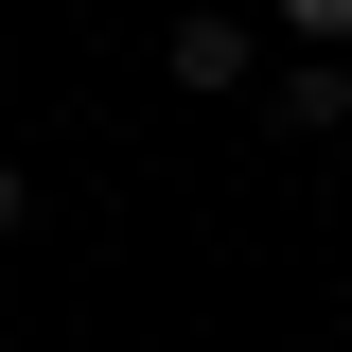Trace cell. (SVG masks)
Returning <instances> with one entry per match:
<instances>
[{
	"label": "cell",
	"mask_w": 352,
	"mask_h": 352,
	"mask_svg": "<svg viewBox=\"0 0 352 352\" xmlns=\"http://www.w3.org/2000/svg\"><path fill=\"white\" fill-rule=\"evenodd\" d=\"M18 212H36V176H18V159H0V229H18Z\"/></svg>",
	"instance_id": "obj_4"
},
{
	"label": "cell",
	"mask_w": 352,
	"mask_h": 352,
	"mask_svg": "<svg viewBox=\"0 0 352 352\" xmlns=\"http://www.w3.org/2000/svg\"><path fill=\"white\" fill-rule=\"evenodd\" d=\"M264 124H282V141H335V124H352V71H335V53H300V71L264 88Z\"/></svg>",
	"instance_id": "obj_1"
},
{
	"label": "cell",
	"mask_w": 352,
	"mask_h": 352,
	"mask_svg": "<svg viewBox=\"0 0 352 352\" xmlns=\"http://www.w3.org/2000/svg\"><path fill=\"white\" fill-rule=\"evenodd\" d=\"M282 36H300V53H352V0H282Z\"/></svg>",
	"instance_id": "obj_3"
},
{
	"label": "cell",
	"mask_w": 352,
	"mask_h": 352,
	"mask_svg": "<svg viewBox=\"0 0 352 352\" xmlns=\"http://www.w3.org/2000/svg\"><path fill=\"white\" fill-rule=\"evenodd\" d=\"M247 71H264L247 18H176V88H247Z\"/></svg>",
	"instance_id": "obj_2"
}]
</instances>
